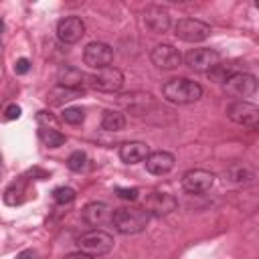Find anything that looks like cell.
<instances>
[{"instance_id": "obj_1", "label": "cell", "mask_w": 259, "mask_h": 259, "mask_svg": "<svg viewBox=\"0 0 259 259\" xmlns=\"http://www.w3.org/2000/svg\"><path fill=\"white\" fill-rule=\"evenodd\" d=\"M113 227L121 235H136L142 233L150 223V212L144 206H121L113 210L111 219Z\"/></svg>"}, {"instance_id": "obj_2", "label": "cell", "mask_w": 259, "mask_h": 259, "mask_svg": "<svg viewBox=\"0 0 259 259\" xmlns=\"http://www.w3.org/2000/svg\"><path fill=\"white\" fill-rule=\"evenodd\" d=\"M162 95L172 101V103H178V105H184V103H194L202 97V87L196 83V81H190L186 77H174L170 79L168 83H164L162 87Z\"/></svg>"}, {"instance_id": "obj_3", "label": "cell", "mask_w": 259, "mask_h": 259, "mask_svg": "<svg viewBox=\"0 0 259 259\" xmlns=\"http://www.w3.org/2000/svg\"><path fill=\"white\" fill-rule=\"evenodd\" d=\"M77 247L81 253H87L91 257H99V255H105L113 249V237L101 229H91L77 239Z\"/></svg>"}, {"instance_id": "obj_4", "label": "cell", "mask_w": 259, "mask_h": 259, "mask_svg": "<svg viewBox=\"0 0 259 259\" xmlns=\"http://www.w3.org/2000/svg\"><path fill=\"white\" fill-rule=\"evenodd\" d=\"M85 85H89L91 89H97V91L115 93L123 87V73L115 67H103L97 73L85 75Z\"/></svg>"}, {"instance_id": "obj_5", "label": "cell", "mask_w": 259, "mask_h": 259, "mask_svg": "<svg viewBox=\"0 0 259 259\" xmlns=\"http://www.w3.org/2000/svg\"><path fill=\"white\" fill-rule=\"evenodd\" d=\"M223 89L229 97H235L237 101H245L257 91V79L251 73L237 71L231 77H227V81L223 83Z\"/></svg>"}, {"instance_id": "obj_6", "label": "cell", "mask_w": 259, "mask_h": 259, "mask_svg": "<svg viewBox=\"0 0 259 259\" xmlns=\"http://www.w3.org/2000/svg\"><path fill=\"white\" fill-rule=\"evenodd\" d=\"M174 34L184 42H202L210 36V26L198 18H182L176 22Z\"/></svg>"}, {"instance_id": "obj_7", "label": "cell", "mask_w": 259, "mask_h": 259, "mask_svg": "<svg viewBox=\"0 0 259 259\" xmlns=\"http://www.w3.org/2000/svg\"><path fill=\"white\" fill-rule=\"evenodd\" d=\"M227 115L231 121H235L243 127L255 130L259 125V107L249 101H233L227 107Z\"/></svg>"}, {"instance_id": "obj_8", "label": "cell", "mask_w": 259, "mask_h": 259, "mask_svg": "<svg viewBox=\"0 0 259 259\" xmlns=\"http://www.w3.org/2000/svg\"><path fill=\"white\" fill-rule=\"evenodd\" d=\"M182 61H184L192 71H196V73H206V71H210V69H214V67L219 65L221 55H219L214 49L202 47V49H192V51H188V53L182 57Z\"/></svg>"}, {"instance_id": "obj_9", "label": "cell", "mask_w": 259, "mask_h": 259, "mask_svg": "<svg viewBox=\"0 0 259 259\" xmlns=\"http://www.w3.org/2000/svg\"><path fill=\"white\" fill-rule=\"evenodd\" d=\"M113 61V49L107 42H89L83 51V63L91 69H103L109 67Z\"/></svg>"}, {"instance_id": "obj_10", "label": "cell", "mask_w": 259, "mask_h": 259, "mask_svg": "<svg viewBox=\"0 0 259 259\" xmlns=\"http://www.w3.org/2000/svg\"><path fill=\"white\" fill-rule=\"evenodd\" d=\"M212 184H214V174L208 170H202V168H192V170L184 172V176H182V188L190 194L206 192L212 188Z\"/></svg>"}, {"instance_id": "obj_11", "label": "cell", "mask_w": 259, "mask_h": 259, "mask_svg": "<svg viewBox=\"0 0 259 259\" xmlns=\"http://www.w3.org/2000/svg\"><path fill=\"white\" fill-rule=\"evenodd\" d=\"M150 59H152V63L158 69H164V71H172V69H176V67L182 65L180 51L176 47H172V45H166V42L156 45L152 49V53H150Z\"/></svg>"}, {"instance_id": "obj_12", "label": "cell", "mask_w": 259, "mask_h": 259, "mask_svg": "<svg viewBox=\"0 0 259 259\" xmlns=\"http://www.w3.org/2000/svg\"><path fill=\"white\" fill-rule=\"evenodd\" d=\"M81 219L85 225L93 227V229H99L103 225H109L111 219H113V210L109 204L105 202H87L81 210Z\"/></svg>"}, {"instance_id": "obj_13", "label": "cell", "mask_w": 259, "mask_h": 259, "mask_svg": "<svg viewBox=\"0 0 259 259\" xmlns=\"http://www.w3.org/2000/svg\"><path fill=\"white\" fill-rule=\"evenodd\" d=\"M176 206H178V200L172 194L160 192V190L148 194L144 202V208L150 212V217H166L172 210H176Z\"/></svg>"}, {"instance_id": "obj_14", "label": "cell", "mask_w": 259, "mask_h": 259, "mask_svg": "<svg viewBox=\"0 0 259 259\" xmlns=\"http://www.w3.org/2000/svg\"><path fill=\"white\" fill-rule=\"evenodd\" d=\"M85 34V24L79 16H65L57 24V36L63 45H75Z\"/></svg>"}, {"instance_id": "obj_15", "label": "cell", "mask_w": 259, "mask_h": 259, "mask_svg": "<svg viewBox=\"0 0 259 259\" xmlns=\"http://www.w3.org/2000/svg\"><path fill=\"white\" fill-rule=\"evenodd\" d=\"M144 24H146L152 32L162 34V32H166V30L170 28L172 20H170L168 10H164L162 6H148V8L144 10Z\"/></svg>"}, {"instance_id": "obj_16", "label": "cell", "mask_w": 259, "mask_h": 259, "mask_svg": "<svg viewBox=\"0 0 259 259\" xmlns=\"http://www.w3.org/2000/svg\"><path fill=\"white\" fill-rule=\"evenodd\" d=\"M172 168H174V156H172L170 152L158 150V152L148 154V158H146V170H148L150 174L164 176V174H168Z\"/></svg>"}, {"instance_id": "obj_17", "label": "cell", "mask_w": 259, "mask_h": 259, "mask_svg": "<svg viewBox=\"0 0 259 259\" xmlns=\"http://www.w3.org/2000/svg\"><path fill=\"white\" fill-rule=\"evenodd\" d=\"M150 150L144 142H125L121 148H119V158L121 162L125 164H138V162H144L148 158Z\"/></svg>"}, {"instance_id": "obj_18", "label": "cell", "mask_w": 259, "mask_h": 259, "mask_svg": "<svg viewBox=\"0 0 259 259\" xmlns=\"http://www.w3.org/2000/svg\"><path fill=\"white\" fill-rule=\"evenodd\" d=\"M57 81L63 87H71V89H81V85H85V73H81L77 67L71 65H61L57 71Z\"/></svg>"}, {"instance_id": "obj_19", "label": "cell", "mask_w": 259, "mask_h": 259, "mask_svg": "<svg viewBox=\"0 0 259 259\" xmlns=\"http://www.w3.org/2000/svg\"><path fill=\"white\" fill-rule=\"evenodd\" d=\"M225 178L233 184H251L255 180V170L249 164L237 162V164H231L225 170Z\"/></svg>"}, {"instance_id": "obj_20", "label": "cell", "mask_w": 259, "mask_h": 259, "mask_svg": "<svg viewBox=\"0 0 259 259\" xmlns=\"http://www.w3.org/2000/svg\"><path fill=\"white\" fill-rule=\"evenodd\" d=\"M24 196H26V178H16L14 182L8 184V188L4 190V202L8 206H16V204H22L24 202Z\"/></svg>"}, {"instance_id": "obj_21", "label": "cell", "mask_w": 259, "mask_h": 259, "mask_svg": "<svg viewBox=\"0 0 259 259\" xmlns=\"http://www.w3.org/2000/svg\"><path fill=\"white\" fill-rule=\"evenodd\" d=\"M77 97H83V89H71V87H63V85L53 87L47 95L49 103H53V105H63V103L73 101Z\"/></svg>"}, {"instance_id": "obj_22", "label": "cell", "mask_w": 259, "mask_h": 259, "mask_svg": "<svg viewBox=\"0 0 259 259\" xmlns=\"http://www.w3.org/2000/svg\"><path fill=\"white\" fill-rule=\"evenodd\" d=\"M125 115L117 109H107L103 111V117H101V127L105 132H121L125 127Z\"/></svg>"}, {"instance_id": "obj_23", "label": "cell", "mask_w": 259, "mask_h": 259, "mask_svg": "<svg viewBox=\"0 0 259 259\" xmlns=\"http://www.w3.org/2000/svg\"><path fill=\"white\" fill-rule=\"evenodd\" d=\"M38 138L47 148H59L65 144V136L55 127H38Z\"/></svg>"}, {"instance_id": "obj_24", "label": "cell", "mask_w": 259, "mask_h": 259, "mask_svg": "<svg viewBox=\"0 0 259 259\" xmlns=\"http://www.w3.org/2000/svg\"><path fill=\"white\" fill-rule=\"evenodd\" d=\"M87 162H89V158H87V154H85L83 150H75V152L67 158V166H69V170H73V172H83V170L87 168Z\"/></svg>"}, {"instance_id": "obj_25", "label": "cell", "mask_w": 259, "mask_h": 259, "mask_svg": "<svg viewBox=\"0 0 259 259\" xmlns=\"http://www.w3.org/2000/svg\"><path fill=\"white\" fill-rule=\"evenodd\" d=\"M53 198H55L57 204H69V202H73L77 198V192L71 186H57L53 190Z\"/></svg>"}, {"instance_id": "obj_26", "label": "cell", "mask_w": 259, "mask_h": 259, "mask_svg": "<svg viewBox=\"0 0 259 259\" xmlns=\"http://www.w3.org/2000/svg\"><path fill=\"white\" fill-rule=\"evenodd\" d=\"M61 117H63V121H67L71 125H77L85 119V111H83V107H65Z\"/></svg>"}, {"instance_id": "obj_27", "label": "cell", "mask_w": 259, "mask_h": 259, "mask_svg": "<svg viewBox=\"0 0 259 259\" xmlns=\"http://www.w3.org/2000/svg\"><path fill=\"white\" fill-rule=\"evenodd\" d=\"M121 101L130 107V109H136V93H127V95H121ZM138 101L140 103H152V95L150 93H138Z\"/></svg>"}, {"instance_id": "obj_28", "label": "cell", "mask_w": 259, "mask_h": 259, "mask_svg": "<svg viewBox=\"0 0 259 259\" xmlns=\"http://www.w3.org/2000/svg\"><path fill=\"white\" fill-rule=\"evenodd\" d=\"M36 121H38V127H55L57 130V117L51 111H38Z\"/></svg>"}, {"instance_id": "obj_29", "label": "cell", "mask_w": 259, "mask_h": 259, "mask_svg": "<svg viewBox=\"0 0 259 259\" xmlns=\"http://www.w3.org/2000/svg\"><path fill=\"white\" fill-rule=\"evenodd\" d=\"M115 194H117L119 198H123V200H136L138 194H140V190H138V188H123V186H117V188H115Z\"/></svg>"}, {"instance_id": "obj_30", "label": "cell", "mask_w": 259, "mask_h": 259, "mask_svg": "<svg viewBox=\"0 0 259 259\" xmlns=\"http://www.w3.org/2000/svg\"><path fill=\"white\" fill-rule=\"evenodd\" d=\"M28 69H30V61L26 57H22L14 63V73L16 75H24V73H28Z\"/></svg>"}, {"instance_id": "obj_31", "label": "cell", "mask_w": 259, "mask_h": 259, "mask_svg": "<svg viewBox=\"0 0 259 259\" xmlns=\"http://www.w3.org/2000/svg\"><path fill=\"white\" fill-rule=\"evenodd\" d=\"M20 113H22V109H20L16 103H12V105H8V107L4 109V117H6L8 121H12V119H18V117H20Z\"/></svg>"}, {"instance_id": "obj_32", "label": "cell", "mask_w": 259, "mask_h": 259, "mask_svg": "<svg viewBox=\"0 0 259 259\" xmlns=\"http://www.w3.org/2000/svg\"><path fill=\"white\" fill-rule=\"evenodd\" d=\"M16 259H38V257H36V253L32 249H24V251H20L16 255Z\"/></svg>"}, {"instance_id": "obj_33", "label": "cell", "mask_w": 259, "mask_h": 259, "mask_svg": "<svg viewBox=\"0 0 259 259\" xmlns=\"http://www.w3.org/2000/svg\"><path fill=\"white\" fill-rule=\"evenodd\" d=\"M63 259H93V257H91V255H87V253L77 251V253H69V255H65Z\"/></svg>"}, {"instance_id": "obj_34", "label": "cell", "mask_w": 259, "mask_h": 259, "mask_svg": "<svg viewBox=\"0 0 259 259\" xmlns=\"http://www.w3.org/2000/svg\"><path fill=\"white\" fill-rule=\"evenodd\" d=\"M2 172H4V168H2V160H0V176H2Z\"/></svg>"}, {"instance_id": "obj_35", "label": "cell", "mask_w": 259, "mask_h": 259, "mask_svg": "<svg viewBox=\"0 0 259 259\" xmlns=\"http://www.w3.org/2000/svg\"><path fill=\"white\" fill-rule=\"evenodd\" d=\"M2 28H4V24H2V22H0V30H2Z\"/></svg>"}]
</instances>
